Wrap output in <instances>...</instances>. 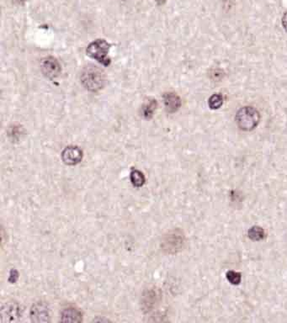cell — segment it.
I'll list each match as a JSON object with an SVG mask.
<instances>
[{
    "mask_svg": "<svg viewBox=\"0 0 287 323\" xmlns=\"http://www.w3.org/2000/svg\"><path fill=\"white\" fill-rule=\"evenodd\" d=\"M80 80L83 86L91 92H98L102 89L106 82L103 71L93 65L87 66L83 69Z\"/></svg>",
    "mask_w": 287,
    "mask_h": 323,
    "instance_id": "cell-1",
    "label": "cell"
},
{
    "mask_svg": "<svg viewBox=\"0 0 287 323\" xmlns=\"http://www.w3.org/2000/svg\"><path fill=\"white\" fill-rule=\"evenodd\" d=\"M260 121V115L257 109L251 106L241 108L236 115L237 127L244 132H250L256 128Z\"/></svg>",
    "mask_w": 287,
    "mask_h": 323,
    "instance_id": "cell-2",
    "label": "cell"
},
{
    "mask_svg": "<svg viewBox=\"0 0 287 323\" xmlns=\"http://www.w3.org/2000/svg\"><path fill=\"white\" fill-rule=\"evenodd\" d=\"M111 44L104 39H98L88 45L86 53L89 57L96 60L100 64L109 66L111 64V59L108 57V53Z\"/></svg>",
    "mask_w": 287,
    "mask_h": 323,
    "instance_id": "cell-3",
    "label": "cell"
},
{
    "mask_svg": "<svg viewBox=\"0 0 287 323\" xmlns=\"http://www.w3.org/2000/svg\"><path fill=\"white\" fill-rule=\"evenodd\" d=\"M185 238L181 230L175 229L168 232L162 240L161 247L164 253L174 254L181 251L185 245Z\"/></svg>",
    "mask_w": 287,
    "mask_h": 323,
    "instance_id": "cell-4",
    "label": "cell"
},
{
    "mask_svg": "<svg viewBox=\"0 0 287 323\" xmlns=\"http://www.w3.org/2000/svg\"><path fill=\"white\" fill-rule=\"evenodd\" d=\"M21 307L18 303L6 302L1 310V322L12 323L17 321L21 317Z\"/></svg>",
    "mask_w": 287,
    "mask_h": 323,
    "instance_id": "cell-5",
    "label": "cell"
},
{
    "mask_svg": "<svg viewBox=\"0 0 287 323\" xmlns=\"http://www.w3.org/2000/svg\"><path fill=\"white\" fill-rule=\"evenodd\" d=\"M30 318L35 323H47L50 321V312L47 304L35 303L30 310Z\"/></svg>",
    "mask_w": 287,
    "mask_h": 323,
    "instance_id": "cell-6",
    "label": "cell"
},
{
    "mask_svg": "<svg viewBox=\"0 0 287 323\" xmlns=\"http://www.w3.org/2000/svg\"><path fill=\"white\" fill-rule=\"evenodd\" d=\"M41 69L45 76L50 79H54L60 74L61 66L56 58H54L53 56H48L42 60Z\"/></svg>",
    "mask_w": 287,
    "mask_h": 323,
    "instance_id": "cell-7",
    "label": "cell"
},
{
    "mask_svg": "<svg viewBox=\"0 0 287 323\" xmlns=\"http://www.w3.org/2000/svg\"><path fill=\"white\" fill-rule=\"evenodd\" d=\"M83 152L81 149H79L78 147H66L64 150L62 151V159L65 164L73 165L78 164L80 162L82 161Z\"/></svg>",
    "mask_w": 287,
    "mask_h": 323,
    "instance_id": "cell-8",
    "label": "cell"
},
{
    "mask_svg": "<svg viewBox=\"0 0 287 323\" xmlns=\"http://www.w3.org/2000/svg\"><path fill=\"white\" fill-rule=\"evenodd\" d=\"M164 104L165 109L169 113L178 111L181 106L180 98L174 93H166L164 94Z\"/></svg>",
    "mask_w": 287,
    "mask_h": 323,
    "instance_id": "cell-9",
    "label": "cell"
},
{
    "mask_svg": "<svg viewBox=\"0 0 287 323\" xmlns=\"http://www.w3.org/2000/svg\"><path fill=\"white\" fill-rule=\"evenodd\" d=\"M61 321L64 323H79L83 321V315L78 309L68 307L61 312Z\"/></svg>",
    "mask_w": 287,
    "mask_h": 323,
    "instance_id": "cell-10",
    "label": "cell"
},
{
    "mask_svg": "<svg viewBox=\"0 0 287 323\" xmlns=\"http://www.w3.org/2000/svg\"><path fill=\"white\" fill-rule=\"evenodd\" d=\"M159 298H160V294L155 289H150L149 291H146L143 297V302H142L144 310H146L147 312L150 311L152 307H154Z\"/></svg>",
    "mask_w": 287,
    "mask_h": 323,
    "instance_id": "cell-11",
    "label": "cell"
},
{
    "mask_svg": "<svg viewBox=\"0 0 287 323\" xmlns=\"http://www.w3.org/2000/svg\"><path fill=\"white\" fill-rule=\"evenodd\" d=\"M158 106V103L155 100H149L144 104V106L142 107V115L146 119H150L152 117V115L156 111Z\"/></svg>",
    "mask_w": 287,
    "mask_h": 323,
    "instance_id": "cell-12",
    "label": "cell"
},
{
    "mask_svg": "<svg viewBox=\"0 0 287 323\" xmlns=\"http://www.w3.org/2000/svg\"><path fill=\"white\" fill-rule=\"evenodd\" d=\"M130 180H131L132 185L137 188H140L142 186H144V184L146 182V179H145L144 173L138 169L132 170L130 173Z\"/></svg>",
    "mask_w": 287,
    "mask_h": 323,
    "instance_id": "cell-13",
    "label": "cell"
},
{
    "mask_svg": "<svg viewBox=\"0 0 287 323\" xmlns=\"http://www.w3.org/2000/svg\"><path fill=\"white\" fill-rule=\"evenodd\" d=\"M248 236L253 241L258 242L262 241L265 238V233H264V229L262 227L255 226L249 230Z\"/></svg>",
    "mask_w": 287,
    "mask_h": 323,
    "instance_id": "cell-14",
    "label": "cell"
},
{
    "mask_svg": "<svg viewBox=\"0 0 287 323\" xmlns=\"http://www.w3.org/2000/svg\"><path fill=\"white\" fill-rule=\"evenodd\" d=\"M209 107L212 109H219L223 104V98L220 94H215L209 99Z\"/></svg>",
    "mask_w": 287,
    "mask_h": 323,
    "instance_id": "cell-15",
    "label": "cell"
},
{
    "mask_svg": "<svg viewBox=\"0 0 287 323\" xmlns=\"http://www.w3.org/2000/svg\"><path fill=\"white\" fill-rule=\"evenodd\" d=\"M227 279L229 282L231 283V285H237L240 284L242 276H241L240 273L231 270L227 273Z\"/></svg>",
    "mask_w": 287,
    "mask_h": 323,
    "instance_id": "cell-16",
    "label": "cell"
},
{
    "mask_svg": "<svg viewBox=\"0 0 287 323\" xmlns=\"http://www.w3.org/2000/svg\"><path fill=\"white\" fill-rule=\"evenodd\" d=\"M18 276H19V274H18L17 271L13 269V270H11V272H10V274H9V281H10L12 284L16 282V280L18 279Z\"/></svg>",
    "mask_w": 287,
    "mask_h": 323,
    "instance_id": "cell-17",
    "label": "cell"
},
{
    "mask_svg": "<svg viewBox=\"0 0 287 323\" xmlns=\"http://www.w3.org/2000/svg\"><path fill=\"white\" fill-rule=\"evenodd\" d=\"M282 26L284 27L285 30L287 31V13H286L282 18Z\"/></svg>",
    "mask_w": 287,
    "mask_h": 323,
    "instance_id": "cell-18",
    "label": "cell"
},
{
    "mask_svg": "<svg viewBox=\"0 0 287 323\" xmlns=\"http://www.w3.org/2000/svg\"><path fill=\"white\" fill-rule=\"evenodd\" d=\"M155 1L158 3V4H163V3H165L166 0H155Z\"/></svg>",
    "mask_w": 287,
    "mask_h": 323,
    "instance_id": "cell-19",
    "label": "cell"
},
{
    "mask_svg": "<svg viewBox=\"0 0 287 323\" xmlns=\"http://www.w3.org/2000/svg\"><path fill=\"white\" fill-rule=\"evenodd\" d=\"M16 1V3H19V4H23L25 2H26V0H15Z\"/></svg>",
    "mask_w": 287,
    "mask_h": 323,
    "instance_id": "cell-20",
    "label": "cell"
}]
</instances>
